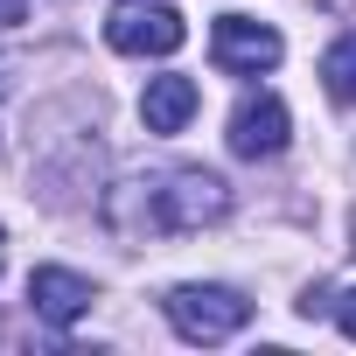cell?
Here are the masks:
<instances>
[{
  "mask_svg": "<svg viewBox=\"0 0 356 356\" xmlns=\"http://www.w3.org/2000/svg\"><path fill=\"white\" fill-rule=\"evenodd\" d=\"M140 224L154 238H182V231H203V224H224L231 217V182L210 168H175L161 182H140Z\"/></svg>",
  "mask_w": 356,
  "mask_h": 356,
  "instance_id": "obj_1",
  "label": "cell"
},
{
  "mask_svg": "<svg viewBox=\"0 0 356 356\" xmlns=\"http://www.w3.org/2000/svg\"><path fill=\"white\" fill-rule=\"evenodd\" d=\"M161 307H168L175 335H189V342H231L252 321V300L238 286H175Z\"/></svg>",
  "mask_w": 356,
  "mask_h": 356,
  "instance_id": "obj_2",
  "label": "cell"
},
{
  "mask_svg": "<svg viewBox=\"0 0 356 356\" xmlns=\"http://www.w3.org/2000/svg\"><path fill=\"white\" fill-rule=\"evenodd\" d=\"M105 42L119 56H175L189 42V22L175 8H161V0H126V8L105 15Z\"/></svg>",
  "mask_w": 356,
  "mask_h": 356,
  "instance_id": "obj_3",
  "label": "cell"
},
{
  "mask_svg": "<svg viewBox=\"0 0 356 356\" xmlns=\"http://www.w3.org/2000/svg\"><path fill=\"white\" fill-rule=\"evenodd\" d=\"M210 56H217L224 77H259V70H273V63L286 56V42H280V29H266V22L217 15V29H210Z\"/></svg>",
  "mask_w": 356,
  "mask_h": 356,
  "instance_id": "obj_4",
  "label": "cell"
},
{
  "mask_svg": "<svg viewBox=\"0 0 356 356\" xmlns=\"http://www.w3.org/2000/svg\"><path fill=\"white\" fill-rule=\"evenodd\" d=\"M286 147V105L273 91H252L238 112H231V154L238 161H273Z\"/></svg>",
  "mask_w": 356,
  "mask_h": 356,
  "instance_id": "obj_5",
  "label": "cell"
},
{
  "mask_svg": "<svg viewBox=\"0 0 356 356\" xmlns=\"http://www.w3.org/2000/svg\"><path fill=\"white\" fill-rule=\"evenodd\" d=\"M91 280L84 273H63V266H35L29 273V307L49 321V328H70V321H84L91 314Z\"/></svg>",
  "mask_w": 356,
  "mask_h": 356,
  "instance_id": "obj_6",
  "label": "cell"
},
{
  "mask_svg": "<svg viewBox=\"0 0 356 356\" xmlns=\"http://www.w3.org/2000/svg\"><path fill=\"white\" fill-rule=\"evenodd\" d=\"M196 105H203L196 77H154L147 98H140V119H147V133H182L196 119Z\"/></svg>",
  "mask_w": 356,
  "mask_h": 356,
  "instance_id": "obj_7",
  "label": "cell"
},
{
  "mask_svg": "<svg viewBox=\"0 0 356 356\" xmlns=\"http://www.w3.org/2000/svg\"><path fill=\"white\" fill-rule=\"evenodd\" d=\"M321 84L335 105H356V35H342L328 56H321Z\"/></svg>",
  "mask_w": 356,
  "mask_h": 356,
  "instance_id": "obj_8",
  "label": "cell"
},
{
  "mask_svg": "<svg viewBox=\"0 0 356 356\" xmlns=\"http://www.w3.org/2000/svg\"><path fill=\"white\" fill-rule=\"evenodd\" d=\"M335 321H342V335H349V342H356V286H349V293H342V300H335Z\"/></svg>",
  "mask_w": 356,
  "mask_h": 356,
  "instance_id": "obj_9",
  "label": "cell"
},
{
  "mask_svg": "<svg viewBox=\"0 0 356 356\" xmlns=\"http://www.w3.org/2000/svg\"><path fill=\"white\" fill-rule=\"evenodd\" d=\"M29 22V0H0V29H22Z\"/></svg>",
  "mask_w": 356,
  "mask_h": 356,
  "instance_id": "obj_10",
  "label": "cell"
},
{
  "mask_svg": "<svg viewBox=\"0 0 356 356\" xmlns=\"http://www.w3.org/2000/svg\"><path fill=\"white\" fill-rule=\"evenodd\" d=\"M0 259H8V238H0Z\"/></svg>",
  "mask_w": 356,
  "mask_h": 356,
  "instance_id": "obj_11",
  "label": "cell"
}]
</instances>
